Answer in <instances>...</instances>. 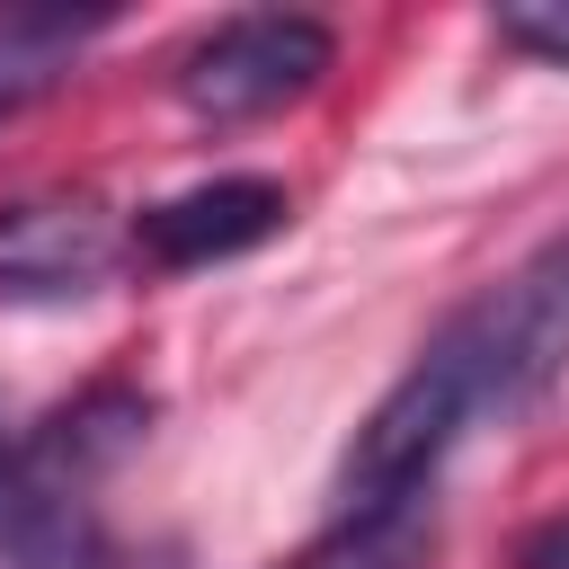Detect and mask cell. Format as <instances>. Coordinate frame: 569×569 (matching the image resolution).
Segmentation results:
<instances>
[{
	"mask_svg": "<svg viewBox=\"0 0 569 569\" xmlns=\"http://www.w3.org/2000/svg\"><path fill=\"white\" fill-rule=\"evenodd\" d=\"M124 267V222L98 196H18L0 204V302H89Z\"/></svg>",
	"mask_w": 569,
	"mask_h": 569,
	"instance_id": "5",
	"label": "cell"
},
{
	"mask_svg": "<svg viewBox=\"0 0 569 569\" xmlns=\"http://www.w3.org/2000/svg\"><path fill=\"white\" fill-rule=\"evenodd\" d=\"M9 453H18V436L0 427V507H9Z\"/></svg>",
	"mask_w": 569,
	"mask_h": 569,
	"instance_id": "10",
	"label": "cell"
},
{
	"mask_svg": "<svg viewBox=\"0 0 569 569\" xmlns=\"http://www.w3.org/2000/svg\"><path fill=\"white\" fill-rule=\"evenodd\" d=\"M516 569H569V516H542V525L516 542Z\"/></svg>",
	"mask_w": 569,
	"mask_h": 569,
	"instance_id": "9",
	"label": "cell"
},
{
	"mask_svg": "<svg viewBox=\"0 0 569 569\" xmlns=\"http://www.w3.org/2000/svg\"><path fill=\"white\" fill-rule=\"evenodd\" d=\"M151 391L142 382H89L9 453V507H0V569H107V480L142 453Z\"/></svg>",
	"mask_w": 569,
	"mask_h": 569,
	"instance_id": "2",
	"label": "cell"
},
{
	"mask_svg": "<svg viewBox=\"0 0 569 569\" xmlns=\"http://www.w3.org/2000/svg\"><path fill=\"white\" fill-rule=\"evenodd\" d=\"M116 27V9H0V124L71 80V62Z\"/></svg>",
	"mask_w": 569,
	"mask_h": 569,
	"instance_id": "7",
	"label": "cell"
},
{
	"mask_svg": "<svg viewBox=\"0 0 569 569\" xmlns=\"http://www.w3.org/2000/svg\"><path fill=\"white\" fill-rule=\"evenodd\" d=\"M436 560V489H400L373 507H338L293 569H427Z\"/></svg>",
	"mask_w": 569,
	"mask_h": 569,
	"instance_id": "6",
	"label": "cell"
},
{
	"mask_svg": "<svg viewBox=\"0 0 569 569\" xmlns=\"http://www.w3.org/2000/svg\"><path fill=\"white\" fill-rule=\"evenodd\" d=\"M569 373V231L525 249L498 284L453 302L436 338L409 356V373L365 409L347 462H338V507H373L400 489H436L445 453L471 427H507L551 400Z\"/></svg>",
	"mask_w": 569,
	"mask_h": 569,
	"instance_id": "1",
	"label": "cell"
},
{
	"mask_svg": "<svg viewBox=\"0 0 569 569\" xmlns=\"http://www.w3.org/2000/svg\"><path fill=\"white\" fill-rule=\"evenodd\" d=\"M489 27H498V44H516V53L551 62V71H569V0H507Z\"/></svg>",
	"mask_w": 569,
	"mask_h": 569,
	"instance_id": "8",
	"label": "cell"
},
{
	"mask_svg": "<svg viewBox=\"0 0 569 569\" xmlns=\"http://www.w3.org/2000/svg\"><path fill=\"white\" fill-rule=\"evenodd\" d=\"M329 62H338V36L320 18H302V9H240V18L204 27L178 53L169 89H178V107L196 124H258V116L311 98L329 80Z\"/></svg>",
	"mask_w": 569,
	"mask_h": 569,
	"instance_id": "3",
	"label": "cell"
},
{
	"mask_svg": "<svg viewBox=\"0 0 569 569\" xmlns=\"http://www.w3.org/2000/svg\"><path fill=\"white\" fill-rule=\"evenodd\" d=\"M284 222H293L284 178H204V187H178V196L142 204L124 222V258L142 276H196V267L267 249Z\"/></svg>",
	"mask_w": 569,
	"mask_h": 569,
	"instance_id": "4",
	"label": "cell"
}]
</instances>
